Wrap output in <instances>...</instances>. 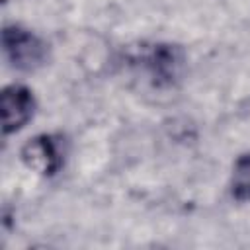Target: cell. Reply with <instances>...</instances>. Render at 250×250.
<instances>
[{"mask_svg":"<svg viewBox=\"0 0 250 250\" xmlns=\"http://www.w3.org/2000/svg\"><path fill=\"white\" fill-rule=\"evenodd\" d=\"M2 49L8 62L23 72L37 70L47 62V43L21 25H6L2 31Z\"/></svg>","mask_w":250,"mask_h":250,"instance_id":"2","label":"cell"},{"mask_svg":"<svg viewBox=\"0 0 250 250\" xmlns=\"http://www.w3.org/2000/svg\"><path fill=\"white\" fill-rule=\"evenodd\" d=\"M133 64L141 70L145 80L154 88H174L186 68V53L174 43H152L143 45L133 57Z\"/></svg>","mask_w":250,"mask_h":250,"instance_id":"1","label":"cell"},{"mask_svg":"<svg viewBox=\"0 0 250 250\" xmlns=\"http://www.w3.org/2000/svg\"><path fill=\"white\" fill-rule=\"evenodd\" d=\"M2 133L10 135L25 127V123L33 117L35 100L29 88L21 84H12L2 90Z\"/></svg>","mask_w":250,"mask_h":250,"instance_id":"3","label":"cell"},{"mask_svg":"<svg viewBox=\"0 0 250 250\" xmlns=\"http://www.w3.org/2000/svg\"><path fill=\"white\" fill-rule=\"evenodd\" d=\"M230 193L236 201H250V154H244L234 162Z\"/></svg>","mask_w":250,"mask_h":250,"instance_id":"5","label":"cell"},{"mask_svg":"<svg viewBox=\"0 0 250 250\" xmlns=\"http://www.w3.org/2000/svg\"><path fill=\"white\" fill-rule=\"evenodd\" d=\"M21 160L29 170L47 178L55 176L62 166L61 146L53 135H37L29 139L21 148Z\"/></svg>","mask_w":250,"mask_h":250,"instance_id":"4","label":"cell"}]
</instances>
